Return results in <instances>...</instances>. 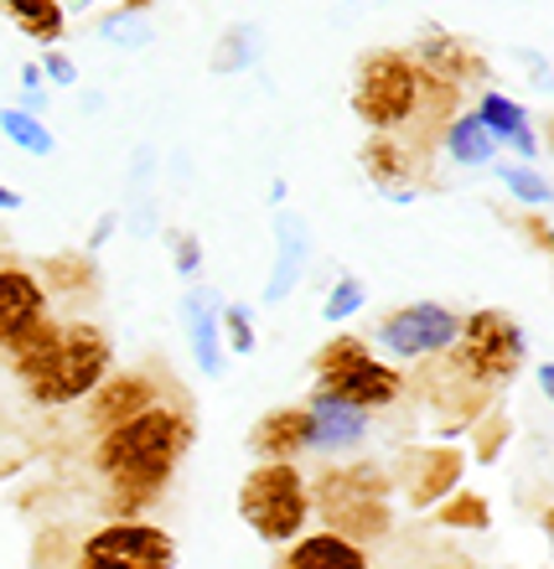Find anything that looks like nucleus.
Listing matches in <instances>:
<instances>
[{
    "mask_svg": "<svg viewBox=\"0 0 554 569\" xmlns=\"http://www.w3.org/2000/svg\"><path fill=\"white\" fill-rule=\"evenodd\" d=\"M462 99V83L425 73L409 47H368L353 68V89H347V104H353L368 136L409 140L425 161L441 150L446 124L466 109Z\"/></svg>",
    "mask_w": 554,
    "mask_h": 569,
    "instance_id": "f257e3e1",
    "label": "nucleus"
},
{
    "mask_svg": "<svg viewBox=\"0 0 554 569\" xmlns=\"http://www.w3.org/2000/svg\"><path fill=\"white\" fill-rule=\"evenodd\" d=\"M197 440L192 399L166 393L161 405L140 409L136 420L109 425L93 440V471L109 487V518H140L150 502H161L177 466Z\"/></svg>",
    "mask_w": 554,
    "mask_h": 569,
    "instance_id": "f03ea898",
    "label": "nucleus"
},
{
    "mask_svg": "<svg viewBox=\"0 0 554 569\" xmlns=\"http://www.w3.org/2000/svg\"><path fill=\"white\" fill-rule=\"evenodd\" d=\"M528 368V331L524 321L503 306H477L462 316V337L451 347L435 373H446L451 383L493 399Z\"/></svg>",
    "mask_w": 554,
    "mask_h": 569,
    "instance_id": "7ed1b4c3",
    "label": "nucleus"
},
{
    "mask_svg": "<svg viewBox=\"0 0 554 569\" xmlns=\"http://www.w3.org/2000/svg\"><path fill=\"white\" fill-rule=\"evenodd\" d=\"M311 389H327L337 399H347V405L378 415V409H394L405 399L409 378H405V368H389V358H378L368 337L332 331L311 358Z\"/></svg>",
    "mask_w": 554,
    "mask_h": 569,
    "instance_id": "20e7f679",
    "label": "nucleus"
},
{
    "mask_svg": "<svg viewBox=\"0 0 554 569\" xmlns=\"http://www.w3.org/2000/svg\"><path fill=\"white\" fill-rule=\"evenodd\" d=\"M311 508L327 518L332 533L347 539H384L394 523L389 512V471L374 461H347V466H327L311 481Z\"/></svg>",
    "mask_w": 554,
    "mask_h": 569,
    "instance_id": "39448f33",
    "label": "nucleus"
},
{
    "mask_svg": "<svg viewBox=\"0 0 554 569\" xmlns=\"http://www.w3.org/2000/svg\"><path fill=\"white\" fill-rule=\"evenodd\" d=\"M311 512V481L296 461H255V471L239 481V518L259 543H296Z\"/></svg>",
    "mask_w": 554,
    "mask_h": 569,
    "instance_id": "423d86ee",
    "label": "nucleus"
},
{
    "mask_svg": "<svg viewBox=\"0 0 554 569\" xmlns=\"http://www.w3.org/2000/svg\"><path fill=\"white\" fill-rule=\"evenodd\" d=\"M109 373H115V342H109V331L99 321L73 316L62 327V347H58V358H52V368L37 383H27V399L42 409L89 405Z\"/></svg>",
    "mask_w": 554,
    "mask_h": 569,
    "instance_id": "0eeeda50",
    "label": "nucleus"
},
{
    "mask_svg": "<svg viewBox=\"0 0 554 569\" xmlns=\"http://www.w3.org/2000/svg\"><path fill=\"white\" fill-rule=\"evenodd\" d=\"M462 337V311H451L441 300H409L394 311L378 316L374 347L389 362H425V358H446Z\"/></svg>",
    "mask_w": 554,
    "mask_h": 569,
    "instance_id": "6e6552de",
    "label": "nucleus"
},
{
    "mask_svg": "<svg viewBox=\"0 0 554 569\" xmlns=\"http://www.w3.org/2000/svg\"><path fill=\"white\" fill-rule=\"evenodd\" d=\"M177 539L146 518H109L83 539L73 569H171Z\"/></svg>",
    "mask_w": 554,
    "mask_h": 569,
    "instance_id": "1a4fd4ad",
    "label": "nucleus"
},
{
    "mask_svg": "<svg viewBox=\"0 0 554 569\" xmlns=\"http://www.w3.org/2000/svg\"><path fill=\"white\" fill-rule=\"evenodd\" d=\"M358 166L394 208H409L419 197V187H425V177H431V161L399 136H368L358 150Z\"/></svg>",
    "mask_w": 554,
    "mask_h": 569,
    "instance_id": "9d476101",
    "label": "nucleus"
},
{
    "mask_svg": "<svg viewBox=\"0 0 554 569\" xmlns=\"http://www.w3.org/2000/svg\"><path fill=\"white\" fill-rule=\"evenodd\" d=\"M224 290L218 284L192 280L181 290V337H187V352L208 378L224 373L228 362V342H224Z\"/></svg>",
    "mask_w": 554,
    "mask_h": 569,
    "instance_id": "9b49d317",
    "label": "nucleus"
},
{
    "mask_svg": "<svg viewBox=\"0 0 554 569\" xmlns=\"http://www.w3.org/2000/svg\"><path fill=\"white\" fill-rule=\"evenodd\" d=\"M409 52H415V62L425 73L446 78V83H462V89H487L493 83V68H487V58H482L477 47L466 42V37H456V31L435 27V21H425L415 31Z\"/></svg>",
    "mask_w": 554,
    "mask_h": 569,
    "instance_id": "f8f14e48",
    "label": "nucleus"
},
{
    "mask_svg": "<svg viewBox=\"0 0 554 569\" xmlns=\"http://www.w3.org/2000/svg\"><path fill=\"white\" fill-rule=\"evenodd\" d=\"M306 409H311V456H347V450H363L368 435H374V415L358 405H347L327 389L306 393Z\"/></svg>",
    "mask_w": 554,
    "mask_h": 569,
    "instance_id": "ddd939ff",
    "label": "nucleus"
},
{
    "mask_svg": "<svg viewBox=\"0 0 554 569\" xmlns=\"http://www.w3.org/2000/svg\"><path fill=\"white\" fill-rule=\"evenodd\" d=\"M311 223L300 212L280 208L275 212V254H270V274H265V306H285L296 296V284L311 270Z\"/></svg>",
    "mask_w": 554,
    "mask_h": 569,
    "instance_id": "4468645a",
    "label": "nucleus"
},
{
    "mask_svg": "<svg viewBox=\"0 0 554 569\" xmlns=\"http://www.w3.org/2000/svg\"><path fill=\"white\" fill-rule=\"evenodd\" d=\"M47 300H52V290H47V280L37 270H27V264H0V347L16 342L27 327H37L47 311Z\"/></svg>",
    "mask_w": 554,
    "mask_h": 569,
    "instance_id": "2eb2a0df",
    "label": "nucleus"
},
{
    "mask_svg": "<svg viewBox=\"0 0 554 569\" xmlns=\"http://www.w3.org/2000/svg\"><path fill=\"white\" fill-rule=\"evenodd\" d=\"M166 393H161V378L156 373H109L105 383H99V393L89 399V425L93 430H109V425H125V420H136L140 409L150 405H161Z\"/></svg>",
    "mask_w": 554,
    "mask_h": 569,
    "instance_id": "dca6fc26",
    "label": "nucleus"
},
{
    "mask_svg": "<svg viewBox=\"0 0 554 569\" xmlns=\"http://www.w3.org/2000/svg\"><path fill=\"white\" fill-rule=\"evenodd\" d=\"M311 446V409L306 405H280L265 409L249 430V456L255 461H296Z\"/></svg>",
    "mask_w": 554,
    "mask_h": 569,
    "instance_id": "f3484780",
    "label": "nucleus"
},
{
    "mask_svg": "<svg viewBox=\"0 0 554 569\" xmlns=\"http://www.w3.org/2000/svg\"><path fill=\"white\" fill-rule=\"evenodd\" d=\"M62 327L68 321H58V316H42L37 327H27L16 342L0 347V362H6V373L27 389V383H37V378L52 368V358H58V347H62Z\"/></svg>",
    "mask_w": 554,
    "mask_h": 569,
    "instance_id": "a211bd4d",
    "label": "nucleus"
},
{
    "mask_svg": "<svg viewBox=\"0 0 554 569\" xmlns=\"http://www.w3.org/2000/svg\"><path fill=\"white\" fill-rule=\"evenodd\" d=\"M466 471V456L451 446H425V450H409V497H415L419 508H431V502H446L456 492V481Z\"/></svg>",
    "mask_w": 554,
    "mask_h": 569,
    "instance_id": "6ab92c4d",
    "label": "nucleus"
},
{
    "mask_svg": "<svg viewBox=\"0 0 554 569\" xmlns=\"http://www.w3.org/2000/svg\"><path fill=\"white\" fill-rule=\"evenodd\" d=\"M275 569H368V549L347 533H300L296 543H285V555Z\"/></svg>",
    "mask_w": 554,
    "mask_h": 569,
    "instance_id": "aec40b11",
    "label": "nucleus"
},
{
    "mask_svg": "<svg viewBox=\"0 0 554 569\" xmlns=\"http://www.w3.org/2000/svg\"><path fill=\"white\" fill-rule=\"evenodd\" d=\"M477 114L487 120V130L497 136V146H513V156L528 161V166L540 161L544 140L534 136V120H528V109L518 104V99H508V93H497V89H482Z\"/></svg>",
    "mask_w": 554,
    "mask_h": 569,
    "instance_id": "412c9836",
    "label": "nucleus"
},
{
    "mask_svg": "<svg viewBox=\"0 0 554 569\" xmlns=\"http://www.w3.org/2000/svg\"><path fill=\"white\" fill-rule=\"evenodd\" d=\"M441 150L451 156V166H466V171H482V166H497V136L487 130V120L477 114V104L462 109L456 120L446 124V140H441Z\"/></svg>",
    "mask_w": 554,
    "mask_h": 569,
    "instance_id": "4be33fe9",
    "label": "nucleus"
},
{
    "mask_svg": "<svg viewBox=\"0 0 554 569\" xmlns=\"http://www.w3.org/2000/svg\"><path fill=\"white\" fill-rule=\"evenodd\" d=\"M0 11L11 16L16 27L27 31L37 47H58L62 31H68V11H62V0H0Z\"/></svg>",
    "mask_w": 554,
    "mask_h": 569,
    "instance_id": "5701e85b",
    "label": "nucleus"
},
{
    "mask_svg": "<svg viewBox=\"0 0 554 569\" xmlns=\"http://www.w3.org/2000/svg\"><path fill=\"white\" fill-rule=\"evenodd\" d=\"M259 27L255 21H234V27L212 42V52H208V68L218 78H234V73H244V68H255L259 62Z\"/></svg>",
    "mask_w": 554,
    "mask_h": 569,
    "instance_id": "b1692460",
    "label": "nucleus"
},
{
    "mask_svg": "<svg viewBox=\"0 0 554 569\" xmlns=\"http://www.w3.org/2000/svg\"><path fill=\"white\" fill-rule=\"evenodd\" d=\"M0 136L11 140L21 156H37V161H47V156L58 150V136L47 130L42 114H31V109H21V104H6V109H0Z\"/></svg>",
    "mask_w": 554,
    "mask_h": 569,
    "instance_id": "393cba45",
    "label": "nucleus"
},
{
    "mask_svg": "<svg viewBox=\"0 0 554 569\" xmlns=\"http://www.w3.org/2000/svg\"><path fill=\"white\" fill-rule=\"evenodd\" d=\"M93 37L109 47H120V52H146L150 42H156V27H150L146 11H125V6H115V11H105L99 21H93Z\"/></svg>",
    "mask_w": 554,
    "mask_h": 569,
    "instance_id": "a878e982",
    "label": "nucleus"
},
{
    "mask_svg": "<svg viewBox=\"0 0 554 569\" xmlns=\"http://www.w3.org/2000/svg\"><path fill=\"white\" fill-rule=\"evenodd\" d=\"M37 274H42L47 290H58V296H83V290H93V284H99V270H93V254H89V249L42 259V270H37Z\"/></svg>",
    "mask_w": 554,
    "mask_h": 569,
    "instance_id": "bb28decb",
    "label": "nucleus"
},
{
    "mask_svg": "<svg viewBox=\"0 0 554 569\" xmlns=\"http://www.w3.org/2000/svg\"><path fill=\"white\" fill-rule=\"evenodd\" d=\"M493 171H497V181L508 187L513 202H524V208H534V212L550 208V202H554V181L544 177L540 166H528V161H513V166H508V161H497Z\"/></svg>",
    "mask_w": 554,
    "mask_h": 569,
    "instance_id": "cd10ccee",
    "label": "nucleus"
},
{
    "mask_svg": "<svg viewBox=\"0 0 554 569\" xmlns=\"http://www.w3.org/2000/svg\"><path fill=\"white\" fill-rule=\"evenodd\" d=\"M363 306H368V284H363L358 274H337L327 300H321V321H327V327H347Z\"/></svg>",
    "mask_w": 554,
    "mask_h": 569,
    "instance_id": "c85d7f7f",
    "label": "nucleus"
},
{
    "mask_svg": "<svg viewBox=\"0 0 554 569\" xmlns=\"http://www.w3.org/2000/svg\"><path fill=\"white\" fill-rule=\"evenodd\" d=\"M166 239V259H171V270L181 280H197L202 274V239H197L192 228H161Z\"/></svg>",
    "mask_w": 554,
    "mask_h": 569,
    "instance_id": "c756f323",
    "label": "nucleus"
},
{
    "mask_svg": "<svg viewBox=\"0 0 554 569\" xmlns=\"http://www.w3.org/2000/svg\"><path fill=\"white\" fill-rule=\"evenodd\" d=\"M224 342L234 358H249L259 347V331H255V306H244V300H228L224 306Z\"/></svg>",
    "mask_w": 554,
    "mask_h": 569,
    "instance_id": "7c9ffc66",
    "label": "nucleus"
},
{
    "mask_svg": "<svg viewBox=\"0 0 554 569\" xmlns=\"http://www.w3.org/2000/svg\"><path fill=\"white\" fill-rule=\"evenodd\" d=\"M441 523L446 528H487L493 523V512H487V502H482L477 492H451L446 502H441Z\"/></svg>",
    "mask_w": 554,
    "mask_h": 569,
    "instance_id": "2f4dec72",
    "label": "nucleus"
},
{
    "mask_svg": "<svg viewBox=\"0 0 554 569\" xmlns=\"http://www.w3.org/2000/svg\"><path fill=\"white\" fill-rule=\"evenodd\" d=\"M21 109H31V114H42L47 109V89H52V83H47V73H42V62H21Z\"/></svg>",
    "mask_w": 554,
    "mask_h": 569,
    "instance_id": "473e14b6",
    "label": "nucleus"
},
{
    "mask_svg": "<svg viewBox=\"0 0 554 569\" xmlns=\"http://www.w3.org/2000/svg\"><path fill=\"white\" fill-rule=\"evenodd\" d=\"M42 73H47V83H52V89H73L78 83V62L68 58V52H62V47H42Z\"/></svg>",
    "mask_w": 554,
    "mask_h": 569,
    "instance_id": "72a5a7b5",
    "label": "nucleus"
},
{
    "mask_svg": "<svg viewBox=\"0 0 554 569\" xmlns=\"http://www.w3.org/2000/svg\"><path fill=\"white\" fill-rule=\"evenodd\" d=\"M513 58L528 68V83H534V89H540V93H554V62H544L540 52H513Z\"/></svg>",
    "mask_w": 554,
    "mask_h": 569,
    "instance_id": "f704fd0d",
    "label": "nucleus"
},
{
    "mask_svg": "<svg viewBox=\"0 0 554 569\" xmlns=\"http://www.w3.org/2000/svg\"><path fill=\"white\" fill-rule=\"evenodd\" d=\"M125 223L136 228V233H156V197H136L130 212H125Z\"/></svg>",
    "mask_w": 554,
    "mask_h": 569,
    "instance_id": "c9c22d12",
    "label": "nucleus"
},
{
    "mask_svg": "<svg viewBox=\"0 0 554 569\" xmlns=\"http://www.w3.org/2000/svg\"><path fill=\"white\" fill-rule=\"evenodd\" d=\"M120 223H125L120 212H105V218H99V223L89 228V239H83V249H89V254H99V249H105V243L115 239V228H120Z\"/></svg>",
    "mask_w": 554,
    "mask_h": 569,
    "instance_id": "e433bc0d",
    "label": "nucleus"
},
{
    "mask_svg": "<svg viewBox=\"0 0 554 569\" xmlns=\"http://www.w3.org/2000/svg\"><path fill=\"white\" fill-rule=\"evenodd\" d=\"M150 171H156V150L140 146L136 156H130V187H140V181H150Z\"/></svg>",
    "mask_w": 554,
    "mask_h": 569,
    "instance_id": "4c0bfd02",
    "label": "nucleus"
},
{
    "mask_svg": "<svg viewBox=\"0 0 554 569\" xmlns=\"http://www.w3.org/2000/svg\"><path fill=\"white\" fill-rule=\"evenodd\" d=\"M534 383H540V393H544V399H550V409H554V358L534 368Z\"/></svg>",
    "mask_w": 554,
    "mask_h": 569,
    "instance_id": "58836bf2",
    "label": "nucleus"
},
{
    "mask_svg": "<svg viewBox=\"0 0 554 569\" xmlns=\"http://www.w3.org/2000/svg\"><path fill=\"white\" fill-rule=\"evenodd\" d=\"M21 202H27V197L16 192V187H6V181H0V212H16Z\"/></svg>",
    "mask_w": 554,
    "mask_h": 569,
    "instance_id": "ea45409f",
    "label": "nucleus"
},
{
    "mask_svg": "<svg viewBox=\"0 0 554 569\" xmlns=\"http://www.w3.org/2000/svg\"><path fill=\"white\" fill-rule=\"evenodd\" d=\"M285 197H290V187H285V177H275V181H270V208H275V212H280Z\"/></svg>",
    "mask_w": 554,
    "mask_h": 569,
    "instance_id": "a19ab883",
    "label": "nucleus"
},
{
    "mask_svg": "<svg viewBox=\"0 0 554 569\" xmlns=\"http://www.w3.org/2000/svg\"><path fill=\"white\" fill-rule=\"evenodd\" d=\"M125 11H150V0H125Z\"/></svg>",
    "mask_w": 554,
    "mask_h": 569,
    "instance_id": "79ce46f5",
    "label": "nucleus"
},
{
    "mask_svg": "<svg viewBox=\"0 0 554 569\" xmlns=\"http://www.w3.org/2000/svg\"><path fill=\"white\" fill-rule=\"evenodd\" d=\"M544 146H550V150H554V120H550V124H544Z\"/></svg>",
    "mask_w": 554,
    "mask_h": 569,
    "instance_id": "37998d69",
    "label": "nucleus"
},
{
    "mask_svg": "<svg viewBox=\"0 0 554 569\" xmlns=\"http://www.w3.org/2000/svg\"><path fill=\"white\" fill-rule=\"evenodd\" d=\"M544 249H550V259H554V228H550V239H544Z\"/></svg>",
    "mask_w": 554,
    "mask_h": 569,
    "instance_id": "c03bdc74",
    "label": "nucleus"
}]
</instances>
